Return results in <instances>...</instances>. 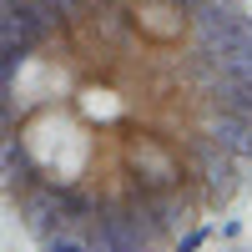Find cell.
<instances>
[{
    "label": "cell",
    "instance_id": "obj_1",
    "mask_svg": "<svg viewBox=\"0 0 252 252\" xmlns=\"http://www.w3.org/2000/svg\"><path fill=\"white\" fill-rule=\"evenodd\" d=\"M247 192V0H0V202L40 252H177Z\"/></svg>",
    "mask_w": 252,
    "mask_h": 252
}]
</instances>
